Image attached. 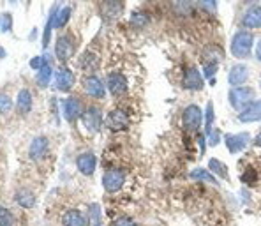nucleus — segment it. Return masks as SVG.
<instances>
[{"label": "nucleus", "instance_id": "20e7f679", "mask_svg": "<svg viewBox=\"0 0 261 226\" xmlns=\"http://www.w3.org/2000/svg\"><path fill=\"white\" fill-rule=\"evenodd\" d=\"M251 141L249 133H238V134H226L224 136V143H226L228 150L231 154H238L242 152L244 148L247 147V143Z\"/></svg>", "mask_w": 261, "mask_h": 226}, {"label": "nucleus", "instance_id": "c85d7f7f", "mask_svg": "<svg viewBox=\"0 0 261 226\" xmlns=\"http://www.w3.org/2000/svg\"><path fill=\"white\" fill-rule=\"evenodd\" d=\"M50 78H51V67L50 66H44L43 69H41V73L37 74V80H39V83L44 87L48 82H50Z\"/></svg>", "mask_w": 261, "mask_h": 226}, {"label": "nucleus", "instance_id": "0eeeda50", "mask_svg": "<svg viewBox=\"0 0 261 226\" xmlns=\"http://www.w3.org/2000/svg\"><path fill=\"white\" fill-rule=\"evenodd\" d=\"M249 78V67L244 66V64H237L230 69L228 74V82H230L231 89H237V87H244V83Z\"/></svg>", "mask_w": 261, "mask_h": 226}, {"label": "nucleus", "instance_id": "473e14b6", "mask_svg": "<svg viewBox=\"0 0 261 226\" xmlns=\"http://www.w3.org/2000/svg\"><path fill=\"white\" fill-rule=\"evenodd\" d=\"M207 136H208V141H210L212 147H217L219 141H221V133H219V129H214V131H210Z\"/></svg>", "mask_w": 261, "mask_h": 226}, {"label": "nucleus", "instance_id": "6ab92c4d", "mask_svg": "<svg viewBox=\"0 0 261 226\" xmlns=\"http://www.w3.org/2000/svg\"><path fill=\"white\" fill-rule=\"evenodd\" d=\"M73 85H74V74L69 69L59 71V74H57V87H59V90L67 92V90H71Z\"/></svg>", "mask_w": 261, "mask_h": 226}, {"label": "nucleus", "instance_id": "a211bd4d", "mask_svg": "<svg viewBox=\"0 0 261 226\" xmlns=\"http://www.w3.org/2000/svg\"><path fill=\"white\" fill-rule=\"evenodd\" d=\"M62 225L64 226H88V221H87V218L80 211H69L64 214Z\"/></svg>", "mask_w": 261, "mask_h": 226}, {"label": "nucleus", "instance_id": "4be33fe9", "mask_svg": "<svg viewBox=\"0 0 261 226\" xmlns=\"http://www.w3.org/2000/svg\"><path fill=\"white\" fill-rule=\"evenodd\" d=\"M189 177H191L192 180H203V182L212 184V186H217L219 184L217 179H215L208 170H205V168H196V170H192V172L189 173Z\"/></svg>", "mask_w": 261, "mask_h": 226}, {"label": "nucleus", "instance_id": "c9c22d12", "mask_svg": "<svg viewBox=\"0 0 261 226\" xmlns=\"http://www.w3.org/2000/svg\"><path fill=\"white\" fill-rule=\"evenodd\" d=\"M201 7L203 9H215V4H214V2H203Z\"/></svg>", "mask_w": 261, "mask_h": 226}, {"label": "nucleus", "instance_id": "7c9ffc66", "mask_svg": "<svg viewBox=\"0 0 261 226\" xmlns=\"http://www.w3.org/2000/svg\"><path fill=\"white\" fill-rule=\"evenodd\" d=\"M256 179H258V175H256V172H254L253 168H249V170L242 175V182H246V184H254L256 182Z\"/></svg>", "mask_w": 261, "mask_h": 226}, {"label": "nucleus", "instance_id": "f03ea898", "mask_svg": "<svg viewBox=\"0 0 261 226\" xmlns=\"http://www.w3.org/2000/svg\"><path fill=\"white\" fill-rule=\"evenodd\" d=\"M253 101H256V99H254V89H251V87H237V89L230 90L231 106L240 110V112L247 108Z\"/></svg>", "mask_w": 261, "mask_h": 226}, {"label": "nucleus", "instance_id": "f257e3e1", "mask_svg": "<svg viewBox=\"0 0 261 226\" xmlns=\"http://www.w3.org/2000/svg\"><path fill=\"white\" fill-rule=\"evenodd\" d=\"M254 37L251 32L247 30H238L231 39V53L235 59H247L253 51Z\"/></svg>", "mask_w": 261, "mask_h": 226}, {"label": "nucleus", "instance_id": "c756f323", "mask_svg": "<svg viewBox=\"0 0 261 226\" xmlns=\"http://www.w3.org/2000/svg\"><path fill=\"white\" fill-rule=\"evenodd\" d=\"M219 64H203V73H205V80L207 78H212L215 74V71H217Z\"/></svg>", "mask_w": 261, "mask_h": 226}, {"label": "nucleus", "instance_id": "aec40b11", "mask_svg": "<svg viewBox=\"0 0 261 226\" xmlns=\"http://www.w3.org/2000/svg\"><path fill=\"white\" fill-rule=\"evenodd\" d=\"M46 152H48L46 138H37V140H34V143H32V147H30L32 159H43V157L46 156Z\"/></svg>", "mask_w": 261, "mask_h": 226}, {"label": "nucleus", "instance_id": "423d86ee", "mask_svg": "<svg viewBox=\"0 0 261 226\" xmlns=\"http://www.w3.org/2000/svg\"><path fill=\"white\" fill-rule=\"evenodd\" d=\"M102 186L108 193H117L124 186V173L120 170H109L102 175Z\"/></svg>", "mask_w": 261, "mask_h": 226}, {"label": "nucleus", "instance_id": "39448f33", "mask_svg": "<svg viewBox=\"0 0 261 226\" xmlns=\"http://www.w3.org/2000/svg\"><path fill=\"white\" fill-rule=\"evenodd\" d=\"M182 85L187 90H201L203 87H205V80H203V76L198 71V67L191 66L187 71H185L183 80H182Z\"/></svg>", "mask_w": 261, "mask_h": 226}, {"label": "nucleus", "instance_id": "9b49d317", "mask_svg": "<svg viewBox=\"0 0 261 226\" xmlns=\"http://www.w3.org/2000/svg\"><path fill=\"white\" fill-rule=\"evenodd\" d=\"M55 53L60 60H69L74 53V41L71 35H62L57 43V48H55Z\"/></svg>", "mask_w": 261, "mask_h": 226}, {"label": "nucleus", "instance_id": "393cba45", "mask_svg": "<svg viewBox=\"0 0 261 226\" xmlns=\"http://www.w3.org/2000/svg\"><path fill=\"white\" fill-rule=\"evenodd\" d=\"M16 202L20 203V205H23V207H32L35 203V198H34V195H32L30 191H21V193H18V198H16Z\"/></svg>", "mask_w": 261, "mask_h": 226}, {"label": "nucleus", "instance_id": "f3484780", "mask_svg": "<svg viewBox=\"0 0 261 226\" xmlns=\"http://www.w3.org/2000/svg\"><path fill=\"white\" fill-rule=\"evenodd\" d=\"M208 172H210L212 175H214L215 179H219V180H230L228 166L222 163V161L215 159V157H212V159L208 161Z\"/></svg>", "mask_w": 261, "mask_h": 226}, {"label": "nucleus", "instance_id": "b1692460", "mask_svg": "<svg viewBox=\"0 0 261 226\" xmlns=\"http://www.w3.org/2000/svg\"><path fill=\"white\" fill-rule=\"evenodd\" d=\"M131 23L136 28H145L148 25V16L145 12H133L131 16Z\"/></svg>", "mask_w": 261, "mask_h": 226}, {"label": "nucleus", "instance_id": "4468645a", "mask_svg": "<svg viewBox=\"0 0 261 226\" xmlns=\"http://www.w3.org/2000/svg\"><path fill=\"white\" fill-rule=\"evenodd\" d=\"M85 92L92 98H97V99H102L106 94V89L102 85V82L95 76H90V78L85 80Z\"/></svg>", "mask_w": 261, "mask_h": 226}, {"label": "nucleus", "instance_id": "e433bc0d", "mask_svg": "<svg viewBox=\"0 0 261 226\" xmlns=\"http://www.w3.org/2000/svg\"><path fill=\"white\" fill-rule=\"evenodd\" d=\"M256 57H258V60H261V39H260V43H258V46H256Z\"/></svg>", "mask_w": 261, "mask_h": 226}, {"label": "nucleus", "instance_id": "dca6fc26", "mask_svg": "<svg viewBox=\"0 0 261 226\" xmlns=\"http://www.w3.org/2000/svg\"><path fill=\"white\" fill-rule=\"evenodd\" d=\"M108 125H109V129H113V131H120V129H125L129 125V117L125 115L124 112H120V110H115V112L109 113Z\"/></svg>", "mask_w": 261, "mask_h": 226}, {"label": "nucleus", "instance_id": "cd10ccee", "mask_svg": "<svg viewBox=\"0 0 261 226\" xmlns=\"http://www.w3.org/2000/svg\"><path fill=\"white\" fill-rule=\"evenodd\" d=\"M69 14H71V9L69 7H64L59 11V14H55L57 16V21H55V27H64V25L67 23V20H69Z\"/></svg>", "mask_w": 261, "mask_h": 226}, {"label": "nucleus", "instance_id": "f8f14e48", "mask_svg": "<svg viewBox=\"0 0 261 226\" xmlns=\"http://www.w3.org/2000/svg\"><path fill=\"white\" fill-rule=\"evenodd\" d=\"M242 25L246 28H261V5H251L242 16Z\"/></svg>", "mask_w": 261, "mask_h": 226}, {"label": "nucleus", "instance_id": "72a5a7b5", "mask_svg": "<svg viewBox=\"0 0 261 226\" xmlns=\"http://www.w3.org/2000/svg\"><path fill=\"white\" fill-rule=\"evenodd\" d=\"M90 212H92L90 216H94V225L99 226V218H101V212H99V205H92V207H90Z\"/></svg>", "mask_w": 261, "mask_h": 226}, {"label": "nucleus", "instance_id": "f704fd0d", "mask_svg": "<svg viewBox=\"0 0 261 226\" xmlns=\"http://www.w3.org/2000/svg\"><path fill=\"white\" fill-rule=\"evenodd\" d=\"M115 226H138V225L131 218H120L117 223H115Z\"/></svg>", "mask_w": 261, "mask_h": 226}, {"label": "nucleus", "instance_id": "1a4fd4ad", "mask_svg": "<svg viewBox=\"0 0 261 226\" xmlns=\"http://www.w3.org/2000/svg\"><path fill=\"white\" fill-rule=\"evenodd\" d=\"M238 120L247 124V122H260L261 120V99L251 103L247 108H244L238 113Z\"/></svg>", "mask_w": 261, "mask_h": 226}, {"label": "nucleus", "instance_id": "412c9836", "mask_svg": "<svg viewBox=\"0 0 261 226\" xmlns=\"http://www.w3.org/2000/svg\"><path fill=\"white\" fill-rule=\"evenodd\" d=\"M224 57L222 50L219 46H208L203 51V64H219Z\"/></svg>", "mask_w": 261, "mask_h": 226}, {"label": "nucleus", "instance_id": "7ed1b4c3", "mask_svg": "<svg viewBox=\"0 0 261 226\" xmlns=\"http://www.w3.org/2000/svg\"><path fill=\"white\" fill-rule=\"evenodd\" d=\"M203 120V112L198 105H189L185 106L182 113V125L185 131H198L201 127Z\"/></svg>", "mask_w": 261, "mask_h": 226}, {"label": "nucleus", "instance_id": "2f4dec72", "mask_svg": "<svg viewBox=\"0 0 261 226\" xmlns=\"http://www.w3.org/2000/svg\"><path fill=\"white\" fill-rule=\"evenodd\" d=\"M11 110V99L4 94H0V113H5Z\"/></svg>", "mask_w": 261, "mask_h": 226}, {"label": "nucleus", "instance_id": "bb28decb", "mask_svg": "<svg viewBox=\"0 0 261 226\" xmlns=\"http://www.w3.org/2000/svg\"><path fill=\"white\" fill-rule=\"evenodd\" d=\"M205 117H207V120H205V133H210L212 131V122H214L215 115H214V105L212 103H208L207 105V113H205Z\"/></svg>", "mask_w": 261, "mask_h": 226}, {"label": "nucleus", "instance_id": "a878e982", "mask_svg": "<svg viewBox=\"0 0 261 226\" xmlns=\"http://www.w3.org/2000/svg\"><path fill=\"white\" fill-rule=\"evenodd\" d=\"M14 225V216L11 214V211L0 207V226H12Z\"/></svg>", "mask_w": 261, "mask_h": 226}, {"label": "nucleus", "instance_id": "2eb2a0df", "mask_svg": "<svg viewBox=\"0 0 261 226\" xmlns=\"http://www.w3.org/2000/svg\"><path fill=\"white\" fill-rule=\"evenodd\" d=\"M64 108V117L67 118V120H76V118L82 115V105H80V101L76 98H69L64 101L62 105Z\"/></svg>", "mask_w": 261, "mask_h": 226}, {"label": "nucleus", "instance_id": "4c0bfd02", "mask_svg": "<svg viewBox=\"0 0 261 226\" xmlns=\"http://www.w3.org/2000/svg\"><path fill=\"white\" fill-rule=\"evenodd\" d=\"M254 145H256V147H261V133L256 136V140H254Z\"/></svg>", "mask_w": 261, "mask_h": 226}, {"label": "nucleus", "instance_id": "9d476101", "mask_svg": "<svg viewBox=\"0 0 261 226\" xmlns=\"http://www.w3.org/2000/svg\"><path fill=\"white\" fill-rule=\"evenodd\" d=\"M108 90L115 98H120L127 92V82L120 73H111L108 76Z\"/></svg>", "mask_w": 261, "mask_h": 226}, {"label": "nucleus", "instance_id": "ddd939ff", "mask_svg": "<svg viewBox=\"0 0 261 226\" xmlns=\"http://www.w3.org/2000/svg\"><path fill=\"white\" fill-rule=\"evenodd\" d=\"M76 164H78V170L83 175H92L95 170V164H97V159H95V156L92 152H85L82 156H78Z\"/></svg>", "mask_w": 261, "mask_h": 226}, {"label": "nucleus", "instance_id": "6e6552de", "mask_svg": "<svg viewBox=\"0 0 261 226\" xmlns=\"http://www.w3.org/2000/svg\"><path fill=\"white\" fill-rule=\"evenodd\" d=\"M82 118H83L85 127L88 129V131H92V133H95L102 124V113H101V110L95 108V106L87 110V112L82 115Z\"/></svg>", "mask_w": 261, "mask_h": 226}, {"label": "nucleus", "instance_id": "5701e85b", "mask_svg": "<svg viewBox=\"0 0 261 226\" xmlns=\"http://www.w3.org/2000/svg\"><path fill=\"white\" fill-rule=\"evenodd\" d=\"M30 105H32L30 92H28V90H21L20 96H18V108L23 113H27L28 110H30Z\"/></svg>", "mask_w": 261, "mask_h": 226}]
</instances>
